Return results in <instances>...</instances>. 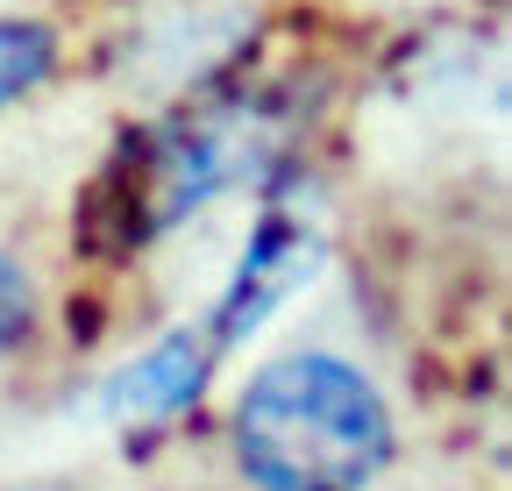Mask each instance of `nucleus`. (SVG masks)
<instances>
[{"label":"nucleus","mask_w":512,"mask_h":491,"mask_svg":"<svg viewBox=\"0 0 512 491\" xmlns=\"http://www.w3.org/2000/svg\"><path fill=\"white\" fill-rule=\"evenodd\" d=\"M22 328H29V278L0 257V349L22 342Z\"/></svg>","instance_id":"423d86ee"},{"label":"nucleus","mask_w":512,"mask_h":491,"mask_svg":"<svg viewBox=\"0 0 512 491\" xmlns=\"http://www.w3.org/2000/svg\"><path fill=\"white\" fill-rule=\"evenodd\" d=\"M50 65H57V36L29 15H0V107L36 93L50 79Z\"/></svg>","instance_id":"39448f33"},{"label":"nucleus","mask_w":512,"mask_h":491,"mask_svg":"<svg viewBox=\"0 0 512 491\" xmlns=\"http://www.w3.org/2000/svg\"><path fill=\"white\" fill-rule=\"evenodd\" d=\"M285 121H292V100L285 86H207L200 100H185L143 129H128L121 150L100 164V178L86 186V207H79V235L86 250H143L164 228H178L200 200H214L235 171H249L264 150L285 143Z\"/></svg>","instance_id":"f257e3e1"},{"label":"nucleus","mask_w":512,"mask_h":491,"mask_svg":"<svg viewBox=\"0 0 512 491\" xmlns=\"http://www.w3.org/2000/svg\"><path fill=\"white\" fill-rule=\"evenodd\" d=\"M306 271H313V242H306V228H299L285 207H271L264 228H256V242H249V257H242V271H235V285L221 292V314L200 328V335L214 342V356L235 349V342H242V335L264 321L299 278H306Z\"/></svg>","instance_id":"7ed1b4c3"},{"label":"nucleus","mask_w":512,"mask_h":491,"mask_svg":"<svg viewBox=\"0 0 512 491\" xmlns=\"http://www.w3.org/2000/svg\"><path fill=\"white\" fill-rule=\"evenodd\" d=\"M214 363H221V356H214L207 335L178 328L171 342H157L150 356H136V363L107 385V406H114L121 420H136V413H178V406H192V399L207 392Z\"/></svg>","instance_id":"20e7f679"},{"label":"nucleus","mask_w":512,"mask_h":491,"mask_svg":"<svg viewBox=\"0 0 512 491\" xmlns=\"http://www.w3.org/2000/svg\"><path fill=\"white\" fill-rule=\"evenodd\" d=\"M235 456L256 491H363L392 463V413L342 356H285L235 399Z\"/></svg>","instance_id":"f03ea898"}]
</instances>
